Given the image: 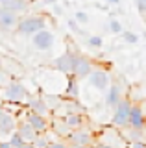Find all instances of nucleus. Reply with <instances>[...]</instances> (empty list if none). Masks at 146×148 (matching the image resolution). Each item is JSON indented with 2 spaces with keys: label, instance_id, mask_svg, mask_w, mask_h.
Instances as JSON below:
<instances>
[{
  "label": "nucleus",
  "instance_id": "1",
  "mask_svg": "<svg viewBox=\"0 0 146 148\" xmlns=\"http://www.w3.org/2000/svg\"><path fill=\"white\" fill-rule=\"evenodd\" d=\"M30 92L26 89V85L19 80H10L6 85L0 89V98L6 104H15V106H24V102L28 100Z\"/></svg>",
  "mask_w": 146,
  "mask_h": 148
},
{
  "label": "nucleus",
  "instance_id": "2",
  "mask_svg": "<svg viewBox=\"0 0 146 148\" xmlns=\"http://www.w3.org/2000/svg\"><path fill=\"white\" fill-rule=\"evenodd\" d=\"M46 28V17L44 15H26V17H20V22L17 26V34L26 37V35H35L37 32L44 30Z\"/></svg>",
  "mask_w": 146,
  "mask_h": 148
},
{
  "label": "nucleus",
  "instance_id": "3",
  "mask_svg": "<svg viewBox=\"0 0 146 148\" xmlns=\"http://www.w3.org/2000/svg\"><path fill=\"white\" fill-rule=\"evenodd\" d=\"M96 143L98 145H106L111 148H128L126 139L122 137L120 130H117L115 126H106L98 132L96 135Z\"/></svg>",
  "mask_w": 146,
  "mask_h": 148
},
{
  "label": "nucleus",
  "instance_id": "4",
  "mask_svg": "<svg viewBox=\"0 0 146 148\" xmlns=\"http://www.w3.org/2000/svg\"><path fill=\"white\" fill-rule=\"evenodd\" d=\"M131 98L124 96L120 102L117 104V108L113 109V117H111V126H115L117 130H124L128 128V120H130V109H131Z\"/></svg>",
  "mask_w": 146,
  "mask_h": 148
},
{
  "label": "nucleus",
  "instance_id": "5",
  "mask_svg": "<svg viewBox=\"0 0 146 148\" xmlns=\"http://www.w3.org/2000/svg\"><path fill=\"white\" fill-rule=\"evenodd\" d=\"M68 145H76V146H94L96 143V135L91 132L89 128H80V130H72L68 133V137L65 139Z\"/></svg>",
  "mask_w": 146,
  "mask_h": 148
},
{
  "label": "nucleus",
  "instance_id": "6",
  "mask_svg": "<svg viewBox=\"0 0 146 148\" xmlns=\"http://www.w3.org/2000/svg\"><path fill=\"white\" fill-rule=\"evenodd\" d=\"M54 45H56V35L48 28H44V30L37 32L35 35H31V46L37 52H48V50H52Z\"/></svg>",
  "mask_w": 146,
  "mask_h": 148
},
{
  "label": "nucleus",
  "instance_id": "7",
  "mask_svg": "<svg viewBox=\"0 0 146 148\" xmlns=\"http://www.w3.org/2000/svg\"><path fill=\"white\" fill-rule=\"evenodd\" d=\"M93 69H94L93 61H91L87 56H83V54L78 52V54H76V59H74V67H72V74H70V76H74L78 82L87 80L89 74L93 72Z\"/></svg>",
  "mask_w": 146,
  "mask_h": 148
},
{
  "label": "nucleus",
  "instance_id": "8",
  "mask_svg": "<svg viewBox=\"0 0 146 148\" xmlns=\"http://www.w3.org/2000/svg\"><path fill=\"white\" fill-rule=\"evenodd\" d=\"M87 80L91 83V87H94L98 92H106L109 89V85H111V74L106 69L98 67V69H93V72L89 74Z\"/></svg>",
  "mask_w": 146,
  "mask_h": 148
},
{
  "label": "nucleus",
  "instance_id": "9",
  "mask_svg": "<svg viewBox=\"0 0 146 148\" xmlns=\"http://www.w3.org/2000/svg\"><path fill=\"white\" fill-rule=\"evenodd\" d=\"M76 50H65L61 56H57L56 58V61H54L52 67L56 69L57 72H61V74H67V76H70L72 74V67H74V59H76Z\"/></svg>",
  "mask_w": 146,
  "mask_h": 148
},
{
  "label": "nucleus",
  "instance_id": "10",
  "mask_svg": "<svg viewBox=\"0 0 146 148\" xmlns=\"http://www.w3.org/2000/svg\"><path fill=\"white\" fill-rule=\"evenodd\" d=\"M17 124H19V119L15 113H11L6 108H0V135L10 137L13 132H17Z\"/></svg>",
  "mask_w": 146,
  "mask_h": 148
},
{
  "label": "nucleus",
  "instance_id": "11",
  "mask_svg": "<svg viewBox=\"0 0 146 148\" xmlns=\"http://www.w3.org/2000/svg\"><path fill=\"white\" fill-rule=\"evenodd\" d=\"M20 22V15L13 13L10 9L0 6V32L10 34V32H17V26Z\"/></svg>",
  "mask_w": 146,
  "mask_h": 148
},
{
  "label": "nucleus",
  "instance_id": "12",
  "mask_svg": "<svg viewBox=\"0 0 146 148\" xmlns=\"http://www.w3.org/2000/svg\"><path fill=\"white\" fill-rule=\"evenodd\" d=\"M20 117H22L20 120H26V122H28L37 133H46L48 130H50V120H48V117L35 115V113H31V111H28V109H26Z\"/></svg>",
  "mask_w": 146,
  "mask_h": 148
},
{
  "label": "nucleus",
  "instance_id": "13",
  "mask_svg": "<svg viewBox=\"0 0 146 148\" xmlns=\"http://www.w3.org/2000/svg\"><path fill=\"white\" fill-rule=\"evenodd\" d=\"M26 109L31 111V113L35 115H41V117H48L50 115V108L46 104V100H44V96H28V100H26Z\"/></svg>",
  "mask_w": 146,
  "mask_h": 148
},
{
  "label": "nucleus",
  "instance_id": "14",
  "mask_svg": "<svg viewBox=\"0 0 146 148\" xmlns=\"http://www.w3.org/2000/svg\"><path fill=\"white\" fill-rule=\"evenodd\" d=\"M124 98V89H122L120 82H113L109 85V89L106 91V106L109 109H115L117 104Z\"/></svg>",
  "mask_w": 146,
  "mask_h": 148
},
{
  "label": "nucleus",
  "instance_id": "15",
  "mask_svg": "<svg viewBox=\"0 0 146 148\" xmlns=\"http://www.w3.org/2000/svg\"><path fill=\"white\" fill-rule=\"evenodd\" d=\"M146 126V119L141 111L139 102H133L130 109V120H128V128H133V130H144Z\"/></svg>",
  "mask_w": 146,
  "mask_h": 148
},
{
  "label": "nucleus",
  "instance_id": "16",
  "mask_svg": "<svg viewBox=\"0 0 146 148\" xmlns=\"http://www.w3.org/2000/svg\"><path fill=\"white\" fill-rule=\"evenodd\" d=\"M17 133L22 137L24 145H31V143L35 141V137H37V132H35L26 120H20V119H19V124H17Z\"/></svg>",
  "mask_w": 146,
  "mask_h": 148
},
{
  "label": "nucleus",
  "instance_id": "17",
  "mask_svg": "<svg viewBox=\"0 0 146 148\" xmlns=\"http://www.w3.org/2000/svg\"><path fill=\"white\" fill-rule=\"evenodd\" d=\"M63 120H65V124L70 128V132H72V130L83 128L85 115H81V113H68V115H63Z\"/></svg>",
  "mask_w": 146,
  "mask_h": 148
},
{
  "label": "nucleus",
  "instance_id": "18",
  "mask_svg": "<svg viewBox=\"0 0 146 148\" xmlns=\"http://www.w3.org/2000/svg\"><path fill=\"white\" fill-rule=\"evenodd\" d=\"M0 6L20 15V13H24L28 9V2L26 0H0Z\"/></svg>",
  "mask_w": 146,
  "mask_h": 148
},
{
  "label": "nucleus",
  "instance_id": "19",
  "mask_svg": "<svg viewBox=\"0 0 146 148\" xmlns=\"http://www.w3.org/2000/svg\"><path fill=\"white\" fill-rule=\"evenodd\" d=\"M122 137L126 139L128 145H131V143H139V141H144V132L143 130H133V128H124L120 130Z\"/></svg>",
  "mask_w": 146,
  "mask_h": 148
},
{
  "label": "nucleus",
  "instance_id": "20",
  "mask_svg": "<svg viewBox=\"0 0 146 148\" xmlns=\"http://www.w3.org/2000/svg\"><path fill=\"white\" fill-rule=\"evenodd\" d=\"M50 126L54 128V133L59 137V139H67L68 137V133H70V128L65 124V120H63V117H59V119H54L52 122H50Z\"/></svg>",
  "mask_w": 146,
  "mask_h": 148
},
{
  "label": "nucleus",
  "instance_id": "21",
  "mask_svg": "<svg viewBox=\"0 0 146 148\" xmlns=\"http://www.w3.org/2000/svg\"><path fill=\"white\" fill-rule=\"evenodd\" d=\"M65 95H67L68 100H78L80 98V85H78V80H76L74 76H68Z\"/></svg>",
  "mask_w": 146,
  "mask_h": 148
},
{
  "label": "nucleus",
  "instance_id": "22",
  "mask_svg": "<svg viewBox=\"0 0 146 148\" xmlns=\"http://www.w3.org/2000/svg\"><path fill=\"white\" fill-rule=\"evenodd\" d=\"M50 132V130H48ZM48 132L46 133H37V137H35V141L31 143V145H33L35 148H46L50 143H52V139L48 137Z\"/></svg>",
  "mask_w": 146,
  "mask_h": 148
},
{
  "label": "nucleus",
  "instance_id": "23",
  "mask_svg": "<svg viewBox=\"0 0 146 148\" xmlns=\"http://www.w3.org/2000/svg\"><path fill=\"white\" fill-rule=\"evenodd\" d=\"M85 45L91 46V48H102L104 39H102V35H87L85 37Z\"/></svg>",
  "mask_w": 146,
  "mask_h": 148
},
{
  "label": "nucleus",
  "instance_id": "24",
  "mask_svg": "<svg viewBox=\"0 0 146 148\" xmlns=\"http://www.w3.org/2000/svg\"><path fill=\"white\" fill-rule=\"evenodd\" d=\"M120 35H122V39H124L128 45H137V43H139V35L133 34V32H128V30H124Z\"/></svg>",
  "mask_w": 146,
  "mask_h": 148
},
{
  "label": "nucleus",
  "instance_id": "25",
  "mask_svg": "<svg viewBox=\"0 0 146 148\" xmlns=\"http://www.w3.org/2000/svg\"><path fill=\"white\" fill-rule=\"evenodd\" d=\"M68 28H70V32L72 34H76V35H83V37H87V34H85L83 30H81V26L78 24V22L74 21V18H68Z\"/></svg>",
  "mask_w": 146,
  "mask_h": 148
},
{
  "label": "nucleus",
  "instance_id": "26",
  "mask_svg": "<svg viewBox=\"0 0 146 148\" xmlns=\"http://www.w3.org/2000/svg\"><path fill=\"white\" fill-rule=\"evenodd\" d=\"M107 28H109V32H111V34H117V35L124 32V28H122V24L117 21V18H111V21H109V24H107Z\"/></svg>",
  "mask_w": 146,
  "mask_h": 148
},
{
  "label": "nucleus",
  "instance_id": "27",
  "mask_svg": "<svg viewBox=\"0 0 146 148\" xmlns=\"http://www.w3.org/2000/svg\"><path fill=\"white\" fill-rule=\"evenodd\" d=\"M8 141H10V145H11L13 148H20L22 145H24V141H22V137H20V135H19L17 132H13L11 135H10V139H8Z\"/></svg>",
  "mask_w": 146,
  "mask_h": 148
},
{
  "label": "nucleus",
  "instance_id": "28",
  "mask_svg": "<svg viewBox=\"0 0 146 148\" xmlns=\"http://www.w3.org/2000/svg\"><path fill=\"white\" fill-rule=\"evenodd\" d=\"M72 18H74V21L78 22L80 26H81V24H87V22H89V17H87V13H85V11H76Z\"/></svg>",
  "mask_w": 146,
  "mask_h": 148
},
{
  "label": "nucleus",
  "instance_id": "29",
  "mask_svg": "<svg viewBox=\"0 0 146 148\" xmlns=\"http://www.w3.org/2000/svg\"><path fill=\"white\" fill-rule=\"evenodd\" d=\"M46 148H68V143L65 139H56V141H52Z\"/></svg>",
  "mask_w": 146,
  "mask_h": 148
},
{
  "label": "nucleus",
  "instance_id": "30",
  "mask_svg": "<svg viewBox=\"0 0 146 148\" xmlns=\"http://www.w3.org/2000/svg\"><path fill=\"white\" fill-rule=\"evenodd\" d=\"M141 15H146V0H133Z\"/></svg>",
  "mask_w": 146,
  "mask_h": 148
},
{
  "label": "nucleus",
  "instance_id": "31",
  "mask_svg": "<svg viewBox=\"0 0 146 148\" xmlns=\"http://www.w3.org/2000/svg\"><path fill=\"white\" fill-rule=\"evenodd\" d=\"M128 148H146V143H144V141H139V143H131V145H128Z\"/></svg>",
  "mask_w": 146,
  "mask_h": 148
},
{
  "label": "nucleus",
  "instance_id": "32",
  "mask_svg": "<svg viewBox=\"0 0 146 148\" xmlns=\"http://www.w3.org/2000/svg\"><path fill=\"white\" fill-rule=\"evenodd\" d=\"M139 106H141V111H143V115H144V119H146V98H144V100H141V102H139Z\"/></svg>",
  "mask_w": 146,
  "mask_h": 148
},
{
  "label": "nucleus",
  "instance_id": "33",
  "mask_svg": "<svg viewBox=\"0 0 146 148\" xmlns=\"http://www.w3.org/2000/svg\"><path fill=\"white\" fill-rule=\"evenodd\" d=\"M0 148H13L10 145V141H0Z\"/></svg>",
  "mask_w": 146,
  "mask_h": 148
},
{
  "label": "nucleus",
  "instance_id": "34",
  "mask_svg": "<svg viewBox=\"0 0 146 148\" xmlns=\"http://www.w3.org/2000/svg\"><path fill=\"white\" fill-rule=\"evenodd\" d=\"M93 148H111V146H106V145H98V143H94Z\"/></svg>",
  "mask_w": 146,
  "mask_h": 148
},
{
  "label": "nucleus",
  "instance_id": "35",
  "mask_svg": "<svg viewBox=\"0 0 146 148\" xmlns=\"http://www.w3.org/2000/svg\"><path fill=\"white\" fill-rule=\"evenodd\" d=\"M68 148H91V146H76V145H68Z\"/></svg>",
  "mask_w": 146,
  "mask_h": 148
},
{
  "label": "nucleus",
  "instance_id": "36",
  "mask_svg": "<svg viewBox=\"0 0 146 148\" xmlns=\"http://www.w3.org/2000/svg\"><path fill=\"white\" fill-rule=\"evenodd\" d=\"M20 148H35V146H33V145H22Z\"/></svg>",
  "mask_w": 146,
  "mask_h": 148
},
{
  "label": "nucleus",
  "instance_id": "37",
  "mask_svg": "<svg viewBox=\"0 0 146 148\" xmlns=\"http://www.w3.org/2000/svg\"><path fill=\"white\" fill-rule=\"evenodd\" d=\"M106 2H109V4H118V0H106Z\"/></svg>",
  "mask_w": 146,
  "mask_h": 148
},
{
  "label": "nucleus",
  "instance_id": "38",
  "mask_svg": "<svg viewBox=\"0 0 146 148\" xmlns=\"http://www.w3.org/2000/svg\"><path fill=\"white\" fill-rule=\"evenodd\" d=\"M44 2H48V4H56L57 0H44Z\"/></svg>",
  "mask_w": 146,
  "mask_h": 148
},
{
  "label": "nucleus",
  "instance_id": "39",
  "mask_svg": "<svg viewBox=\"0 0 146 148\" xmlns=\"http://www.w3.org/2000/svg\"><path fill=\"white\" fill-rule=\"evenodd\" d=\"M143 132H144V143H146V126H144V130H143Z\"/></svg>",
  "mask_w": 146,
  "mask_h": 148
},
{
  "label": "nucleus",
  "instance_id": "40",
  "mask_svg": "<svg viewBox=\"0 0 146 148\" xmlns=\"http://www.w3.org/2000/svg\"><path fill=\"white\" fill-rule=\"evenodd\" d=\"M26 2H28V4H30V2H35V0H26Z\"/></svg>",
  "mask_w": 146,
  "mask_h": 148
}]
</instances>
